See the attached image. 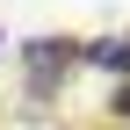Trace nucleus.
<instances>
[{
    "mask_svg": "<svg viewBox=\"0 0 130 130\" xmlns=\"http://www.w3.org/2000/svg\"><path fill=\"white\" fill-rule=\"evenodd\" d=\"M22 58H29V87H36V94H51V87H58V72L79 58V43H72V36H36Z\"/></svg>",
    "mask_w": 130,
    "mask_h": 130,
    "instance_id": "f257e3e1",
    "label": "nucleus"
},
{
    "mask_svg": "<svg viewBox=\"0 0 130 130\" xmlns=\"http://www.w3.org/2000/svg\"><path fill=\"white\" fill-rule=\"evenodd\" d=\"M79 58L101 65V72H123L130 79V36H101V43H79Z\"/></svg>",
    "mask_w": 130,
    "mask_h": 130,
    "instance_id": "f03ea898",
    "label": "nucleus"
},
{
    "mask_svg": "<svg viewBox=\"0 0 130 130\" xmlns=\"http://www.w3.org/2000/svg\"><path fill=\"white\" fill-rule=\"evenodd\" d=\"M116 116H123V123H130V87H123V94H116Z\"/></svg>",
    "mask_w": 130,
    "mask_h": 130,
    "instance_id": "7ed1b4c3",
    "label": "nucleus"
}]
</instances>
